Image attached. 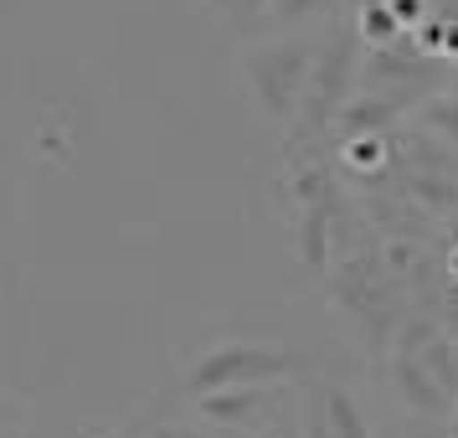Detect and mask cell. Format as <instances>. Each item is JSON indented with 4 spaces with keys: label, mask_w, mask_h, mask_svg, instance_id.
I'll use <instances>...</instances> for the list:
<instances>
[{
    "label": "cell",
    "mask_w": 458,
    "mask_h": 438,
    "mask_svg": "<svg viewBox=\"0 0 458 438\" xmlns=\"http://www.w3.org/2000/svg\"><path fill=\"white\" fill-rule=\"evenodd\" d=\"M145 438H207L201 428H186V423H165V428H149Z\"/></svg>",
    "instance_id": "12"
},
{
    "label": "cell",
    "mask_w": 458,
    "mask_h": 438,
    "mask_svg": "<svg viewBox=\"0 0 458 438\" xmlns=\"http://www.w3.org/2000/svg\"><path fill=\"white\" fill-rule=\"evenodd\" d=\"M310 408H314V417L325 423V434L330 438H371V417H366V408L355 402V392L335 387V382H319V387H314Z\"/></svg>",
    "instance_id": "7"
},
{
    "label": "cell",
    "mask_w": 458,
    "mask_h": 438,
    "mask_svg": "<svg viewBox=\"0 0 458 438\" xmlns=\"http://www.w3.org/2000/svg\"><path fill=\"white\" fill-rule=\"evenodd\" d=\"M330 11L335 0H268V31H304L310 21H330Z\"/></svg>",
    "instance_id": "10"
},
{
    "label": "cell",
    "mask_w": 458,
    "mask_h": 438,
    "mask_svg": "<svg viewBox=\"0 0 458 438\" xmlns=\"http://www.w3.org/2000/svg\"><path fill=\"white\" fill-rule=\"evenodd\" d=\"M0 423H5V397H0Z\"/></svg>",
    "instance_id": "17"
},
{
    "label": "cell",
    "mask_w": 458,
    "mask_h": 438,
    "mask_svg": "<svg viewBox=\"0 0 458 438\" xmlns=\"http://www.w3.org/2000/svg\"><path fill=\"white\" fill-rule=\"evenodd\" d=\"M371 0H335V11H330V21H355L360 11H366Z\"/></svg>",
    "instance_id": "13"
},
{
    "label": "cell",
    "mask_w": 458,
    "mask_h": 438,
    "mask_svg": "<svg viewBox=\"0 0 458 438\" xmlns=\"http://www.w3.org/2000/svg\"><path fill=\"white\" fill-rule=\"evenodd\" d=\"M392 387L402 392V402H407L412 413H422V417H443L448 408H454V397L433 382V372H428L417 356H407V351L392 356Z\"/></svg>",
    "instance_id": "6"
},
{
    "label": "cell",
    "mask_w": 458,
    "mask_h": 438,
    "mask_svg": "<svg viewBox=\"0 0 458 438\" xmlns=\"http://www.w3.org/2000/svg\"><path fill=\"white\" fill-rule=\"evenodd\" d=\"M284 402V387H227V392L196 397V408L207 423H222V428H252V423H268Z\"/></svg>",
    "instance_id": "5"
},
{
    "label": "cell",
    "mask_w": 458,
    "mask_h": 438,
    "mask_svg": "<svg viewBox=\"0 0 458 438\" xmlns=\"http://www.w3.org/2000/svg\"><path fill=\"white\" fill-rule=\"evenodd\" d=\"M0 438H42V434H37V428H5V423H0Z\"/></svg>",
    "instance_id": "16"
},
{
    "label": "cell",
    "mask_w": 458,
    "mask_h": 438,
    "mask_svg": "<svg viewBox=\"0 0 458 438\" xmlns=\"http://www.w3.org/2000/svg\"><path fill=\"white\" fill-rule=\"evenodd\" d=\"M360 37L351 21H325L319 42H314V63H310V83L293 114V140H319L330 134L340 108L351 104L355 83H360Z\"/></svg>",
    "instance_id": "1"
},
{
    "label": "cell",
    "mask_w": 458,
    "mask_h": 438,
    "mask_svg": "<svg viewBox=\"0 0 458 438\" xmlns=\"http://www.w3.org/2000/svg\"><path fill=\"white\" fill-rule=\"evenodd\" d=\"M402 119V104L396 99H381V93H351V104L340 108V119L335 129L345 134V140H376V134H386V129Z\"/></svg>",
    "instance_id": "8"
},
{
    "label": "cell",
    "mask_w": 458,
    "mask_h": 438,
    "mask_svg": "<svg viewBox=\"0 0 458 438\" xmlns=\"http://www.w3.org/2000/svg\"><path fill=\"white\" fill-rule=\"evenodd\" d=\"M299 376V351L289 346H263V340H222L196 356L186 387L196 397L227 392V387H284Z\"/></svg>",
    "instance_id": "3"
},
{
    "label": "cell",
    "mask_w": 458,
    "mask_h": 438,
    "mask_svg": "<svg viewBox=\"0 0 458 438\" xmlns=\"http://www.w3.org/2000/svg\"><path fill=\"white\" fill-rule=\"evenodd\" d=\"M437 57H428L412 37H396L392 47H366L360 52V88L366 93H381V99H396V104L407 108L417 104L422 93H433L437 88Z\"/></svg>",
    "instance_id": "4"
},
{
    "label": "cell",
    "mask_w": 458,
    "mask_h": 438,
    "mask_svg": "<svg viewBox=\"0 0 458 438\" xmlns=\"http://www.w3.org/2000/svg\"><path fill=\"white\" fill-rule=\"evenodd\" d=\"M314 42H319V31H268L242 52L248 93L268 125H293L304 83H310Z\"/></svg>",
    "instance_id": "2"
},
{
    "label": "cell",
    "mask_w": 458,
    "mask_h": 438,
    "mask_svg": "<svg viewBox=\"0 0 458 438\" xmlns=\"http://www.w3.org/2000/svg\"><path fill=\"white\" fill-rule=\"evenodd\" d=\"M299 438H330V434H325V423L314 417V408L304 413V423H299Z\"/></svg>",
    "instance_id": "14"
},
{
    "label": "cell",
    "mask_w": 458,
    "mask_h": 438,
    "mask_svg": "<svg viewBox=\"0 0 458 438\" xmlns=\"http://www.w3.org/2000/svg\"><path fill=\"white\" fill-rule=\"evenodd\" d=\"M258 438H299V428H289V423H263Z\"/></svg>",
    "instance_id": "15"
},
{
    "label": "cell",
    "mask_w": 458,
    "mask_h": 438,
    "mask_svg": "<svg viewBox=\"0 0 458 438\" xmlns=\"http://www.w3.org/2000/svg\"><path fill=\"white\" fill-rule=\"evenodd\" d=\"M207 11L232 37H263L268 31V0H207Z\"/></svg>",
    "instance_id": "9"
},
{
    "label": "cell",
    "mask_w": 458,
    "mask_h": 438,
    "mask_svg": "<svg viewBox=\"0 0 458 438\" xmlns=\"http://www.w3.org/2000/svg\"><path fill=\"white\" fill-rule=\"evenodd\" d=\"M351 26H355V37H360V47H392L396 37H407V31L396 26V16H392V5H386V0H371Z\"/></svg>",
    "instance_id": "11"
}]
</instances>
